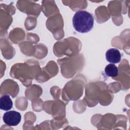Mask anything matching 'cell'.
<instances>
[{"label": "cell", "instance_id": "1", "mask_svg": "<svg viewBox=\"0 0 130 130\" xmlns=\"http://www.w3.org/2000/svg\"><path fill=\"white\" fill-rule=\"evenodd\" d=\"M94 24V18L91 13L85 11L77 12L73 18L75 29L80 33H86L91 30Z\"/></svg>", "mask_w": 130, "mask_h": 130}, {"label": "cell", "instance_id": "2", "mask_svg": "<svg viewBox=\"0 0 130 130\" xmlns=\"http://www.w3.org/2000/svg\"><path fill=\"white\" fill-rule=\"evenodd\" d=\"M21 116L20 114L15 111H10L4 113L3 121L9 126H16L20 122Z\"/></svg>", "mask_w": 130, "mask_h": 130}, {"label": "cell", "instance_id": "5", "mask_svg": "<svg viewBox=\"0 0 130 130\" xmlns=\"http://www.w3.org/2000/svg\"><path fill=\"white\" fill-rule=\"evenodd\" d=\"M105 73L107 76L115 77L118 74V69L114 64H109L105 68Z\"/></svg>", "mask_w": 130, "mask_h": 130}, {"label": "cell", "instance_id": "3", "mask_svg": "<svg viewBox=\"0 0 130 130\" xmlns=\"http://www.w3.org/2000/svg\"><path fill=\"white\" fill-rule=\"evenodd\" d=\"M121 54L120 51L115 48H111L108 50L106 53V58L107 61L112 63H117L121 60Z\"/></svg>", "mask_w": 130, "mask_h": 130}, {"label": "cell", "instance_id": "4", "mask_svg": "<svg viewBox=\"0 0 130 130\" xmlns=\"http://www.w3.org/2000/svg\"><path fill=\"white\" fill-rule=\"evenodd\" d=\"M13 107V102L9 95H3L0 99V108L1 110L8 111Z\"/></svg>", "mask_w": 130, "mask_h": 130}]
</instances>
